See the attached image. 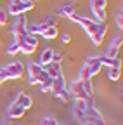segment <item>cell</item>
Instances as JSON below:
<instances>
[{
	"label": "cell",
	"mask_w": 123,
	"mask_h": 125,
	"mask_svg": "<svg viewBox=\"0 0 123 125\" xmlns=\"http://www.w3.org/2000/svg\"><path fill=\"white\" fill-rule=\"evenodd\" d=\"M73 12H75V7H73L71 4H63V5L57 9V14L63 16V18H69Z\"/></svg>",
	"instance_id": "obj_17"
},
{
	"label": "cell",
	"mask_w": 123,
	"mask_h": 125,
	"mask_svg": "<svg viewBox=\"0 0 123 125\" xmlns=\"http://www.w3.org/2000/svg\"><path fill=\"white\" fill-rule=\"evenodd\" d=\"M78 18H80V14H76V12H73V14L69 16V19H71V21H75V23L78 21Z\"/></svg>",
	"instance_id": "obj_36"
},
{
	"label": "cell",
	"mask_w": 123,
	"mask_h": 125,
	"mask_svg": "<svg viewBox=\"0 0 123 125\" xmlns=\"http://www.w3.org/2000/svg\"><path fill=\"white\" fill-rule=\"evenodd\" d=\"M26 68H28V75L31 76V78H37L38 83L50 80V76H49L47 71H45V68H43L42 64H38L37 61H28V66H26Z\"/></svg>",
	"instance_id": "obj_3"
},
{
	"label": "cell",
	"mask_w": 123,
	"mask_h": 125,
	"mask_svg": "<svg viewBox=\"0 0 123 125\" xmlns=\"http://www.w3.org/2000/svg\"><path fill=\"white\" fill-rule=\"evenodd\" d=\"M42 23H43V24H47V26H57V21H56V18H54L52 14H47V16L43 18Z\"/></svg>",
	"instance_id": "obj_28"
},
{
	"label": "cell",
	"mask_w": 123,
	"mask_h": 125,
	"mask_svg": "<svg viewBox=\"0 0 123 125\" xmlns=\"http://www.w3.org/2000/svg\"><path fill=\"white\" fill-rule=\"evenodd\" d=\"M23 42H26V43H29V45H33V47H38V37L37 35H31V33H28L26 31V35H24V40Z\"/></svg>",
	"instance_id": "obj_24"
},
{
	"label": "cell",
	"mask_w": 123,
	"mask_h": 125,
	"mask_svg": "<svg viewBox=\"0 0 123 125\" xmlns=\"http://www.w3.org/2000/svg\"><path fill=\"white\" fill-rule=\"evenodd\" d=\"M85 125H106V122H87Z\"/></svg>",
	"instance_id": "obj_38"
},
{
	"label": "cell",
	"mask_w": 123,
	"mask_h": 125,
	"mask_svg": "<svg viewBox=\"0 0 123 125\" xmlns=\"http://www.w3.org/2000/svg\"><path fill=\"white\" fill-rule=\"evenodd\" d=\"M35 51H37V47L29 45V43H26V42H21V43H19V52H23V54H26V56L33 54Z\"/></svg>",
	"instance_id": "obj_22"
},
{
	"label": "cell",
	"mask_w": 123,
	"mask_h": 125,
	"mask_svg": "<svg viewBox=\"0 0 123 125\" xmlns=\"http://www.w3.org/2000/svg\"><path fill=\"white\" fill-rule=\"evenodd\" d=\"M24 111H26V109H24L21 104H18L16 101L10 103L9 108H7V115H9V118H23Z\"/></svg>",
	"instance_id": "obj_9"
},
{
	"label": "cell",
	"mask_w": 123,
	"mask_h": 125,
	"mask_svg": "<svg viewBox=\"0 0 123 125\" xmlns=\"http://www.w3.org/2000/svg\"><path fill=\"white\" fill-rule=\"evenodd\" d=\"M0 42H2V40H0Z\"/></svg>",
	"instance_id": "obj_41"
},
{
	"label": "cell",
	"mask_w": 123,
	"mask_h": 125,
	"mask_svg": "<svg viewBox=\"0 0 123 125\" xmlns=\"http://www.w3.org/2000/svg\"><path fill=\"white\" fill-rule=\"evenodd\" d=\"M82 89H83V92L87 94L88 97H92V96H94V85H92V80L82 82Z\"/></svg>",
	"instance_id": "obj_23"
},
{
	"label": "cell",
	"mask_w": 123,
	"mask_h": 125,
	"mask_svg": "<svg viewBox=\"0 0 123 125\" xmlns=\"http://www.w3.org/2000/svg\"><path fill=\"white\" fill-rule=\"evenodd\" d=\"M9 23V14L5 9H0V26H5Z\"/></svg>",
	"instance_id": "obj_30"
},
{
	"label": "cell",
	"mask_w": 123,
	"mask_h": 125,
	"mask_svg": "<svg viewBox=\"0 0 123 125\" xmlns=\"http://www.w3.org/2000/svg\"><path fill=\"white\" fill-rule=\"evenodd\" d=\"M101 62L102 66L106 64L107 68H121V61L118 57H106V56H101Z\"/></svg>",
	"instance_id": "obj_15"
},
{
	"label": "cell",
	"mask_w": 123,
	"mask_h": 125,
	"mask_svg": "<svg viewBox=\"0 0 123 125\" xmlns=\"http://www.w3.org/2000/svg\"><path fill=\"white\" fill-rule=\"evenodd\" d=\"M76 23H78V24L87 31V35L90 37L92 42H94V45H101V43L104 42L106 31H107V24H106V23H97L95 19L92 21V19L85 18V16H80Z\"/></svg>",
	"instance_id": "obj_1"
},
{
	"label": "cell",
	"mask_w": 123,
	"mask_h": 125,
	"mask_svg": "<svg viewBox=\"0 0 123 125\" xmlns=\"http://www.w3.org/2000/svg\"><path fill=\"white\" fill-rule=\"evenodd\" d=\"M78 82H87V80H92V76H90V71H88V66L83 64L80 66V70H78V78H76Z\"/></svg>",
	"instance_id": "obj_16"
},
{
	"label": "cell",
	"mask_w": 123,
	"mask_h": 125,
	"mask_svg": "<svg viewBox=\"0 0 123 125\" xmlns=\"http://www.w3.org/2000/svg\"><path fill=\"white\" fill-rule=\"evenodd\" d=\"M28 83H29V85H38V82H37V78H31V76L28 78Z\"/></svg>",
	"instance_id": "obj_37"
},
{
	"label": "cell",
	"mask_w": 123,
	"mask_h": 125,
	"mask_svg": "<svg viewBox=\"0 0 123 125\" xmlns=\"http://www.w3.org/2000/svg\"><path fill=\"white\" fill-rule=\"evenodd\" d=\"M107 78L113 82H118L121 78V68H107Z\"/></svg>",
	"instance_id": "obj_20"
},
{
	"label": "cell",
	"mask_w": 123,
	"mask_h": 125,
	"mask_svg": "<svg viewBox=\"0 0 123 125\" xmlns=\"http://www.w3.org/2000/svg\"><path fill=\"white\" fill-rule=\"evenodd\" d=\"M57 97H59V99H63V101H68L71 96H69V92H68V89H66V90H63V92H61Z\"/></svg>",
	"instance_id": "obj_35"
},
{
	"label": "cell",
	"mask_w": 123,
	"mask_h": 125,
	"mask_svg": "<svg viewBox=\"0 0 123 125\" xmlns=\"http://www.w3.org/2000/svg\"><path fill=\"white\" fill-rule=\"evenodd\" d=\"M59 35V31H57V26H47L43 30V33H42V37L43 38H47V40H52V38H56Z\"/></svg>",
	"instance_id": "obj_19"
},
{
	"label": "cell",
	"mask_w": 123,
	"mask_h": 125,
	"mask_svg": "<svg viewBox=\"0 0 123 125\" xmlns=\"http://www.w3.org/2000/svg\"><path fill=\"white\" fill-rule=\"evenodd\" d=\"M5 80H7V78L4 76V73H2V70H0V83H4Z\"/></svg>",
	"instance_id": "obj_39"
},
{
	"label": "cell",
	"mask_w": 123,
	"mask_h": 125,
	"mask_svg": "<svg viewBox=\"0 0 123 125\" xmlns=\"http://www.w3.org/2000/svg\"><path fill=\"white\" fill-rule=\"evenodd\" d=\"M85 111H87V99H75V104H73V116L76 118V122L80 123H87V116H85Z\"/></svg>",
	"instance_id": "obj_6"
},
{
	"label": "cell",
	"mask_w": 123,
	"mask_h": 125,
	"mask_svg": "<svg viewBox=\"0 0 123 125\" xmlns=\"http://www.w3.org/2000/svg\"><path fill=\"white\" fill-rule=\"evenodd\" d=\"M63 61V54L61 52H56L54 51V56H52V62H61Z\"/></svg>",
	"instance_id": "obj_34"
},
{
	"label": "cell",
	"mask_w": 123,
	"mask_h": 125,
	"mask_svg": "<svg viewBox=\"0 0 123 125\" xmlns=\"http://www.w3.org/2000/svg\"><path fill=\"white\" fill-rule=\"evenodd\" d=\"M52 56H54V49L52 47H45V49L40 52V57H38V64H42L43 68L52 62Z\"/></svg>",
	"instance_id": "obj_12"
},
{
	"label": "cell",
	"mask_w": 123,
	"mask_h": 125,
	"mask_svg": "<svg viewBox=\"0 0 123 125\" xmlns=\"http://www.w3.org/2000/svg\"><path fill=\"white\" fill-rule=\"evenodd\" d=\"M45 71L49 73V76L52 78H59V76H64L63 75V68H61V62H49L47 66H45Z\"/></svg>",
	"instance_id": "obj_11"
},
{
	"label": "cell",
	"mask_w": 123,
	"mask_h": 125,
	"mask_svg": "<svg viewBox=\"0 0 123 125\" xmlns=\"http://www.w3.org/2000/svg\"><path fill=\"white\" fill-rule=\"evenodd\" d=\"M107 0H90V9H106Z\"/></svg>",
	"instance_id": "obj_25"
},
{
	"label": "cell",
	"mask_w": 123,
	"mask_h": 125,
	"mask_svg": "<svg viewBox=\"0 0 123 125\" xmlns=\"http://www.w3.org/2000/svg\"><path fill=\"white\" fill-rule=\"evenodd\" d=\"M92 14H94V19L97 23H106V19H107L106 9H92Z\"/></svg>",
	"instance_id": "obj_18"
},
{
	"label": "cell",
	"mask_w": 123,
	"mask_h": 125,
	"mask_svg": "<svg viewBox=\"0 0 123 125\" xmlns=\"http://www.w3.org/2000/svg\"><path fill=\"white\" fill-rule=\"evenodd\" d=\"M40 125H59V122L52 116H43L40 118Z\"/></svg>",
	"instance_id": "obj_27"
},
{
	"label": "cell",
	"mask_w": 123,
	"mask_h": 125,
	"mask_svg": "<svg viewBox=\"0 0 123 125\" xmlns=\"http://www.w3.org/2000/svg\"><path fill=\"white\" fill-rule=\"evenodd\" d=\"M50 87H52V78H50V80H47V82H42V83H38L40 92H50Z\"/></svg>",
	"instance_id": "obj_29"
},
{
	"label": "cell",
	"mask_w": 123,
	"mask_h": 125,
	"mask_svg": "<svg viewBox=\"0 0 123 125\" xmlns=\"http://www.w3.org/2000/svg\"><path fill=\"white\" fill-rule=\"evenodd\" d=\"M2 73L5 78H10V80H16V78H21L24 73V64L21 61H10L9 64H5L2 68Z\"/></svg>",
	"instance_id": "obj_5"
},
{
	"label": "cell",
	"mask_w": 123,
	"mask_h": 125,
	"mask_svg": "<svg viewBox=\"0 0 123 125\" xmlns=\"http://www.w3.org/2000/svg\"><path fill=\"white\" fill-rule=\"evenodd\" d=\"M45 28H47V24H43L42 21H37V23L28 24L26 26V31H28V33H31V35H42Z\"/></svg>",
	"instance_id": "obj_14"
},
{
	"label": "cell",
	"mask_w": 123,
	"mask_h": 125,
	"mask_svg": "<svg viewBox=\"0 0 123 125\" xmlns=\"http://www.w3.org/2000/svg\"><path fill=\"white\" fill-rule=\"evenodd\" d=\"M88 66V71H90V76L94 78V76H97L99 73H101V70H102V62L99 61V62H92V64H87Z\"/></svg>",
	"instance_id": "obj_21"
},
{
	"label": "cell",
	"mask_w": 123,
	"mask_h": 125,
	"mask_svg": "<svg viewBox=\"0 0 123 125\" xmlns=\"http://www.w3.org/2000/svg\"><path fill=\"white\" fill-rule=\"evenodd\" d=\"M101 61V56H88L85 59V64H92V62H99Z\"/></svg>",
	"instance_id": "obj_32"
},
{
	"label": "cell",
	"mask_w": 123,
	"mask_h": 125,
	"mask_svg": "<svg viewBox=\"0 0 123 125\" xmlns=\"http://www.w3.org/2000/svg\"><path fill=\"white\" fill-rule=\"evenodd\" d=\"M26 26H28V19L24 14H18L14 16V23H12V35H14V42L21 43L24 40L26 35Z\"/></svg>",
	"instance_id": "obj_2"
},
{
	"label": "cell",
	"mask_w": 123,
	"mask_h": 125,
	"mask_svg": "<svg viewBox=\"0 0 123 125\" xmlns=\"http://www.w3.org/2000/svg\"><path fill=\"white\" fill-rule=\"evenodd\" d=\"M116 26L120 28V31L123 30V12H121V9H120V12L116 14Z\"/></svg>",
	"instance_id": "obj_31"
},
{
	"label": "cell",
	"mask_w": 123,
	"mask_h": 125,
	"mask_svg": "<svg viewBox=\"0 0 123 125\" xmlns=\"http://www.w3.org/2000/svg\"><path fill=\"white\" fill-rule=\"evenodd\" d=\"M59 38H61V42H63V43H69V42H71V35H69V33H61Z\"/></svg>",
	"instance_id": "obj_33"
},
{
	"label": "cell",
	"mask_w": 123,
	"mask_h": 125,
	"mask_svg": "<svg viewBox=\"0 0 123 125\" xmlns=\"http://www.w3.org/2000/svg\"><path fill=\"white\" fill-rule=\"evenodd\" d=\"M63 90H66V80H64V76L54 78V80H52V87H50V94L57 97Z\"/></svg>",
	"instance_id": "obj_10"
},
{
	"label": "cell",
	"mask_w": 123,
	"mask_h": 125,
	"mask_svg": "<svg viewBox=\"0 0 123 125\" xmlns=\"http://www.w3.org/2000/svg\"><path fill=\"white\" fill-rule=\"evenodd\" d=\"M121 43H123V38L121 35H114L113 40L109 42V45H107V51H106V57H118L120 54V49H121Z\"/></svg>",
	"instance_id": "obj_7"
},
{
	"label": "cell",
	"mask_w": 123,
	"mask_h": 125,
	"mask_svg": "<svg viewBox=\"0 0 123 125\" xmlns=\"http://www.w3.org/2000/svg\"><path fill=\"white\" fill-rule=\"evenodd\" d=\"M68 92H69V96H73L75 99H90L87 94L83 92V89H82V82H78V80H75V82L69 83Z\"/></svg>",
	"instance_id": "obj_8"
},
{
	"label": "cell",
	"mask_w": 123,
	"mask_h": 125,
	"mask_svg": "<svg viewBox=\"0 0 123 125\" xmlns=\"http://www.w3.org/2000/svg\"><path fill=\"white\" fill-rule=\"evenodd\" d=\"M0 125H9V123L7 122H0Z\"/></svg>",
	"instance_id": "obj_40"
},
{
	"label": "cell",
	"mask_w": 123,
	"mask_h": 125,
	"mask_svg": "<svg viewBox=\"0 0 123 125\" xmlns=\"http://www.w3.org/2000/svg\"><path fill=\"white\" fill-rule=\"evenodd\" d=\"M7 14L10 16H18V14H24L28 10L33 9V0H10L7 5Z\"/></svg>",
	"instance_id": "obj_4"
},
{
	"label": "cell",
	"mask_w": 123,
	"mask_h": 125,
	"mask_svg": "<svg viewBox=\"0 0 123 125\" xmlns=\"http://www.w3.org/2000/svg\"><path fill=\"white\" fill-rule=\"evenodd\" d=\"M16 103H18V104H21L24 109H29V108L33 106V99L29 97L26 92H19V94H18V97H16Z\"/></svg>",
	"instance_id": "obj_13"
},
{
	"label": "cell",
	"mask_w": 123,
	"mask_h": 125,
	"mask_svg": "<svg viewBox=\"0 0 123 125\" xmlns=\"http://www.w3.org/2000/svg\"><path fill=\"white\" fill-rule=\"evenodd\" d=\"M7 54H10V56H14V54H18L19 52V43L18 42H10L9 45H7Z\"/></svg>",
	"instance_id": "obj_26"
}]
</instances>
